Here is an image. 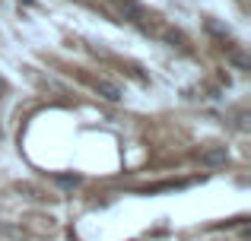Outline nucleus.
I'll use <instances>...</instances> for the list:
<instances>
[{
  "instance_id": "2",
  "label": "nucleus",
  "mask_w": 251,
  "mask_h": 241,
  "mask_svg": "<svg viewBox=\"0 0 251 241\" xmlns=\"http://www.w3.org/2000/svg\"><path fill=\"white\" fill-rule=\"evenodd\" d=\"M111 3H118V6H121V13L130 19V22H140V16H143V13H140V6H137V0H111Z\"/></svg>"
},
{
  "instance_id": "3",
  "label": "nucleus",
  "mask_w": 251,
  "mask_h": 241,
  "mask_svg": "<svg viewBox=\"0 0 251 241\" xmlns=\"http://www.w3.org/2000/svg\"><path fill=\"white\" fill-rule=\"evenodd\" d=\"M203 159H207V162H223V159H226V153H223V149H213V153H207Z\"/></svg>"
},
{
  "instance_id": "1",
  "label": "nucleus",
  "mask_w": 251,
  "mask_h": 241,
  "mask_svg": "<svg viewBox=\"0 0 251 241\" xmlns=\"http://www.w3.org/2000/svg\"><path fill=\"white\" fill-rule=\"evenodd\" d=\"M92 89H96V92H102L108 102H121V95H124L121 89H118L115 83H108V80H92Z\"/></svg>"
}]
</instances>
